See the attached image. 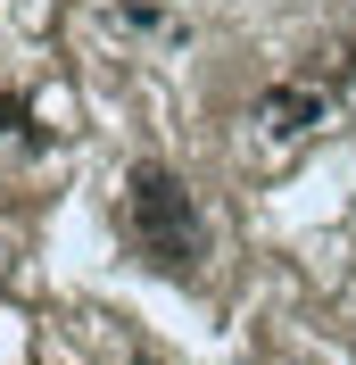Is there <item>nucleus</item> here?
I'll use <instances>...</instances> for the list:
<instances>
[{"label": "nucleus", "instance_id": "nucleus-1", "mask_svg": "<svg viewBox=\"0 0 356 365\" xmlns=\"http://www.w3.org/2000/svg\"><path fill=\"white\" fill-rule=\"evenodd\" d=\"M125 232H133V250L166 274H191L199 266V200H191V182L174 166L141 158L133 182H125Z\"/></svg>", "mask_w": 356, "mask_h": 365}, {"label": "nucleus", "instance_id": "nucleus-2", "mask_svg": "<svg viewBox=\"0 0 356 365\" xmlns=\"http://www.w3.org/2000/svg\"><path fill=\"white\" fill-rule=\"evenodd\" d=\"M315 116H323V91H307V83H273L266 100H257V125H266V133H307Z\"/></svg>", "mask_w": 356, "mask_h": 365}, {"label": "nucleus", "instance_id": "nucleus-3", "mask_svg": "<svg viewBox=\"0 0 356 365\" xmlns=\"http://www.w3.org/2000/svg\"><path fill=\"white\" fill-rule=\"evenodd\" d=\"M17 125H25V100H17V91H0V133H17Z\"/></svg>", "mask_w": 356, "mask_h": 365}]
</instances>
